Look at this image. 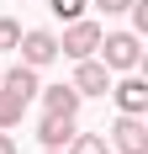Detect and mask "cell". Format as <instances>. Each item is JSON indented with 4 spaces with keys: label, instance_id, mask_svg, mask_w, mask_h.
I'll list each match as a JSON object with an SVG mask.
<instances>
[{
    "label": "cell",
    "instance_id": "cell-4",
    "mask_svg": "<svg viewBox=\"0 0 148 154\" xmlns=\"http://www.w3.org/2000/svg\"><path fill=\"white\" fill-rule=\"evenodd\" d=\"M16 53H21V64H32V69H43V64L58 59V37L53 32H21V43H16Z\"/></svg>",
    "mask_w": 148,
    "mask_h": 154
},
{
    "label": "cell",
    "instance_id": "cell-2",
    "mask_svg": "<svg viewBox=\"0 0 148 154\" xmlns=\"http://www.w3.org/2000/svg\"><path fill=\"white\" fill-rule=\"evenodd\" d=\"M95 48H101V21H85V16H74L58 37V53H69V59H90Z\"/></svg>",
    "mask_w": 148,
    "mask_h": 154
},
{
    "label": "cell",
    "instance_id": "cell-15",
    "mask_svg": "<svg viewBox=\"0 0 148 154\" xmlns=\"http://www.w3.org/2000/svg\"><path fill=\"white\" fill-rule=\"evenodd\" d=\"M0 154H16V138L5 133V128H0Z\"/></svg>",
    "mask_w": 148,
    "mask_h": 154
},
{
    "label": "cell",
    "instance_id": "cell-12",
    "mask_svg": "<svg viewBox=\"0 0 148 154\" xmlns=\"http://www.w3.org/2000/svg\"><path fill=\"white\" fill-rule=\"evenodd\" d=\"M48 11L58 21H74V16H85V0H48Z\"/></svg>",
    "mask_w": 148,
    "mask_h": 154
},
{
    "label": "cell",
    "instance_id": "cell-5",
    "mask_svg": "<svg viewBox=\"0 0 148 154\" xmlns=\"http://www.w3.org/2000/svg\"><path fill=\"white\" fill-rule=\"evenodd\" d=\"M74 64H79V69H74L69 85H74L79 96H106V91H111V69H106L95 53H90V59H74Z\"/></svg>",
    "mask_w": 148,
    "mask_h": 154
},
{
    "label": "cell",
    "instance_id": "cell-8",
    "mask_svg": "<svg viewBox=\"0 0 148 154\" xmlns=\"http://www.w3.org/2000/svg\"><path fill=\"white\" fill-rule=\"evenodd\" d=\"M0 85H5L11 96H21V101H32V96H37V69L16 59L11 69H0Z\"/></svg>",
    "mask_w": 148,
    "mask_h": 154
},
{
    "label": "cell",
    "instance_id": "cell-7",
    "mask_svg": "<svg viewBox=\"0 0 148 154\" xmlns=\"http://www.w3.org/2000/svg\"><path fill=\"white\" fill-rule=\"evenodd\" d=\"M111 96H117V106L132 112V117H143V112H148V80H138V75H127L122 85H111Z\"/></svg>",
    "mask_w": 148,
    "mask_h": 154
},
{
    "label": "cell",
    "instance_id": "cell-16",
    "mask_svg": "<svg viewBox=\"0 0 148 154\" xmlns=\"http://www.w3.org/2000/svg\"><path fill=\"white\" fill-rule=\"evenodd\" d=\"M43 154H64V149H43Z\"/></svg>",
    "mask_w": 148,
    "mask_h": 154
},
{
    "label": "cell",
    "instance_id": "cell-1",
    "mask_svg": "<svg viewBox=\"0 0 148 154\" xmlns=\"http://www.w3.org/2000/svg\"><path fill=\"white\" fill-rule=\"evenodd\" d=\"M95 53H101L106 69H122V75H127V69L143 64V37H138V32H101V48H95Z\"/></svg>",
    "mask_w": 148,
    "mask_h": 154
},
{
    "label": "cell",
    "instance_id": "cell-6",
    "mask_svg": "<svg viewBox=\"0 0 148 154\" xmlns=\"http://www.w3.org/2000/svg\"><path fill=\"white\" fill-rule=\"evenodd\" d=\"M37 138H43V149H64V143L74 138V117H64V112H43Z\"/></svg>",
    "mask_w": 148,
    "mask_h": 154
},
{
    "label": "cell",
    "instance_id": "cell-3",
    "mask_svg": "<svg viewBox=\"0 0 148 154\" xmlns=\"http://www.w3.org/2000/svg\"><path fill=\"white\" fill-rule=\"evenodd\" d=\"M111 143H117V154H148V128H143V117L122 112L117 122H111Z\"/></svg>",
    "mask_w": 148,
    "mask_h": 154
},
{
    "label": "cell",
    "instance_id": "cell-10",
    "mask_svg": "<svg viewBox=\"0 0 148 154\" xmlns=\"http://www.w3.org/2000/svg\"><path fill=\"white\" fill-rule=\"evenodd\" d=\"M21 117H27V101H21V96H11L5 85H0V128H16Z\"/></svg>",
    "mask_w": 148,
    "mask_h": 154
},
{
    "label": "cell",
    "instance_id": "cell-13",
    "mask_svg": "<svg viewBox=\"0 0 148 154\" xmlns=\"http://www.w3.org/2000/svg\"><path fill=\"white\" fill-rule=\"evenodd\" d=\"M16 43H21V27H16L11 16H0V53H11Z\"/></svg>",
    "mask_w": 148,
    "mask_h": 154
},
{
    "label": "cell",
    "instance_id": "cell-9",
    "mask_svg": "<svg viewBox=\"0 0 148 154\" xmlns=\"http://www.w3.org/2000/svg\"><path fill=\"white\" fill-rule=\"evenodd\" d=\"M37 91H43V106H48V112H64V117H79V101H85V96L74 91V85H37Z\"/></svg>",
    "mask_w": 148,
    "mask_h": 154
},
{
    "label": "cell",
    "instance_id": "cell-11",
    "mask_svg": "<svg viewBox=\"0 0 148 154\" xmlns=\"http://www.w3.org/2000/svg\"><path fill=\"white\" fill-rule=\"evenodd\" d=\"M64 149H69V154H106V138H101V133H74Z\"/></svg>",
    "mask_w": 148,
    "mask_h": 154
},
{
    "label": "cell",
    "instance_id": "cell-14",
    "mask_svg": "<svg viewBox=\"0 0 148 154\" xmlns=\"http://www.w3.org/2000/svg\"><path fill=\"white\" fill-rule=\"evenodd\" d=\"M95 5H101L106 16H117V11H127V5H132V0H95Z\"/></svg>",
    "mask_w": 148,
    "mask_h": 154
}]
</instances>
